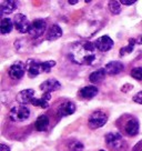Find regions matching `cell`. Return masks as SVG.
<instances>
[{
	"mask_svg": "<svg viewBox=\"0 0 142 151\" xmlns=\"http://www.w3.org/2000/svg\"><path fill=\"white\" fill-rule=\"evenodd\" d=\"M68 55L71 61L77 65L89 66L97 59V48L95 42L91 41H76L70 46Z\"/></svg>",
	"mask_w": 142,
	"mask_h": 151,
	"instance_id": "6da1fadb",
	"label": "cell"
},
{
	"mask_svg": "<svg viewBox=\"0 0 142 151\" xmlns=\"http://www.w3.org/2000/svg\"><path fill=\"white\" fill-rule=\"evenodd\" d=\"M115 127L118 128L121 134H124L127 137H136L139 133L140 124L136 116L130 113H124L117 119Z\"/></svg>",
	"mask_w": 142,
	"mask_h": 151,
	"instance_id": "7a4b0ae2",
	"label": "cell"
},
{
	"mask_svg": "<svg viewBox=\"0 0 142 151\" xmlns=\"http://www.w3.org/2000/svg\"><path fill=\"white\" fill-rule=\"evenodd\" d=\"M56 66V61L49 60V61H38L36 59H29L26 63L27 72L28 75L32 78L36 76L43 73V72H49L53 67Z\"/></svg>",
	"mask_w": 142,
	"mask_h": 151,
	"instance_id": "3957f363",
	"label": "cell"
},
{
	"mask_svg": "<svg viewBox=\"0 0 142 151\" xmlns=\"http://www.w3.org/2000/svg\"><path fill=\"white\" fill-rule=\"evenodd\" d=\"M104 141L110 151H127L128 142L119 132H109L104 136Z\"/></svg>",
	"mask_w": 142,
	"mask_h": 151,
	"instance_id": "277c9868",
	"label": "cell"
},
{
	"mask_svg": "<svg viewBox=\"0 0 142 151\" xmlns=\"http://www.w3.org/2000/svg\"><path fill=\"white\" fill-rule=\"evenodd\" d=\"M109 118V114L105 110L99 109V110H95L89 116L88 119V124L91 129H98V128L103 127L104 124L108 121Z\"/></svg>",
	"mask_w": 142,
	"mask_h": 151,
	"instance_id": "5b68a950",
	"label": "cell"
},
{
	"mask_svg": "<svg viewBox=\"0 0 142 151\" xmlns=\"http://www.w3.org/2000/svg\"><path fill=\"white\" fill-rule=\"evenodd\" d=\"M31 111L30 109L24 104H18L11 108L9 112L10 119L14 122H24L30 118Z\"/></svg>",
	"mask_w": 142,
	"mask_h": 151,
	"instance_id": "8992f818",
	"label": "cell"
},
{
	"mask_svg": "<svg viewBox=\"0 0 142 151\" xmlns=\"http://www.w3.org/2000/svg\"><path fill=\"white\" fill-rule=\"evenodd\" d=\"M47 30V22L43 19H34L29 30V35L32 38H39L41 37L43 33Z\"/></svg>",
	"mask_w": 142,
	"mask_h": 151,
	"instance_id": "52a82bcc",
	"label": "cell"
},
{
	"mask_svg": "<svg viewBox=\"0 0 142 151\" xmlns=\"http://www.w3.org/2000/svg\"><path fill=\"white\" fill-rule=\"evenodd\" d=\"M76 104L71 100H65L61 104L58 106L57 108V114L59 118H65L68 116H71L76 112Z\"/></svg>",
	"mask_w": 142,
	"mask_h": 151,
	"instance_id": "ba28073f",
	"label": "cell"
},
{
	"mask_svg": "<svg viewBox=\"0 0 142 151\" xmlns=\"http://www.w3.org/2000/svg\"><path fill=\"white\" fill-rule=\"evenodd\" d=\"M14 28L17 29V31L20 33H29L31 22L28 20V18L24 14H18L14 16Z\"/></svg>",
	"mask_w": 142,
	"mask_h": 151,
	"instance_id": "9c48e42d",
	"label": "cell"
},
{
	"mask_svg": "<svg viewBox=\"0 0 142 151\" xmlns=\"http://www.w3.org/2000/svg\"><path fill=\"white\" fill-rule=\"evenodd\" d=\"M26 70H27L26 65L22 63L21 61H18V62H14V65H11V66L9 67V69H8V75H9V77L11 79H14V80H19V79H21L24 76Z\"/></svg>",
	"mask_w": 142,
	"mask_h": 151,
	"instance_id": "30bf717a",
	"label": "cell"
},
{
	"mask_svg": "<svg viewBox=\"0 0 142 151\" xmlns=\"http://www.w3.org/2000/svg\"><path fill=\"white\" fill-rule=\"evenodd\" d=\"M95 45L97 50L101 52H107L113 47V40L109 36H101L95 41Z\"/></svg>",
	"mask_w": 142,
	"mask_h": 151,
	"instance_id": "8fae6325",
	"label": "cell"
},
{
	"mask_svg": "<svg viewBox=\"0 0 142 151\" xmlns=\"http://www.w3.org/2000/svg\"><path fill=\"white\" fill-rule=\"evenodd\" d=\"M34 94H36V92L33 89H24L18 92L16 99L18 101V104L26 106L27 104H31V101L34 99Z\"/></svg>",
	"mask_w": 142,
	"mask_h": 151,
	"instance_id": "7c38bea8",
	"label": "cell"
},
{
	"mask_svg": "<svg viewBox=\"0 0 142 151\" xmlns=\"http://www.w3.org/2000/svg\"><path fill=\"white\" fill-rule=\"evenodd\" d=\"M61 89V83L57 80V79H47L46 81H43L42 83L40 85V90H42L43 92H49L51 93L53 91H57V90Z\"/></svg>",
	"mask_w": 142,
	"mask_h": 151,
	"instance_id": "4fadbf2b",
	"label": "cell"
},
{
	"mask_svg": "<svg viewBox=\"0 0 142 151\" xmlns=\"http://www.w3.org/2000/svg\"><path fill=\"white\" fill-rule=\"evenodd\" d=\"M98 92H99L98 87H95V86H85L82 89L79 90V97L82 98V99L89 100L95 98V96L98 94Z\"/></svg>",
	"mask_w": 142,
	"mask_h": 151,
	"instance_id": "5bb4252c",
	"label": "cell"
},
{
	"mask_svg": "<svg viewBox=\"0 0 142 151\" xmlns=\"http://www.w3.org/2000/svg\"><path fill=\"white\" fill-rule=\"evenodd\" d=\"M107 75H119L120 72H122L124 69V65L120 61H110L107 63V66L104 67Z\"/></svg>",
	"mask_w": 142,
	"mask_h": 151,
	"instance_id": "9a60e30c",
	"label": "cell"
},
{
	"mask_svg": "<svg viewBox=\"0 0 142 151\" xmlns=\"http://www.w3.org/2000/svg\"><path fill=\"white\" fill-rule=\"evenodd\" d=\"M63 35L62 29L58 26V24H51L50 28L48 29L47 35H46V39L48 41H53V40H57Z\"/></svg>",
	"mask_w": 142,
	"mask_h": 151,
	"instance_id": "2e32d148",
	"label": "cell"
},
{
	"mask_svg": "<svg viewBox=\"0 0 142 151\" xmlns=\"http://www.w3.org/2000/svg\"><path fill=\"white\" fill-rule=\"evenodd\" d=\"M49 122L50 120L47 114H40L34 122V128L37 131H46L49 127Z\"/></svg>",
	"mask_w": 142,
	"mask_h": 151,
	"instance_id": "e0dca14e",
	"label": "cell"
},
{
	"mask_svg": "<svg viewBox=\"0 0 142 151\" xmlns=\"http://www.w3.org/2000/svg\"><path fill=\"white\" fill-rule=\"evenodd\" d=\"M51 99V93H49V92H46V93L42 94V97L40 98V99H37V98H34V99L31 101V104L34 106V107H40V108L42 109H47L49 108V100Z\"/></svg>",
	"mask_w": 142,
	"mask_h": 151,
	"instance_id": "ac0fdd59",
	"label": "cell"
},
{
	"mask_svg": "<svg viewBox=\"0 0 142 151\" xmlns=\"http://www.w3.org/2000/svg\"><path fill=\"white\" fill-rule=\"evenodd\" d=\"M19 2L14 0H7L1 4V14H9L14 12V10L18 8Z\"/></svg>",
	"mask_w": 142,
	"mask_h": 151,
	"instance_id": "d6986e66",
	"label": "cell"
},
{
	"mask_svg": "<svg viewBox=\"0 0 142 151\" xmlns=\"http://www.w3.org/2000/svg\"><path fill=\"white\" fill-rule=\"evenodd\" d=\"M105 76H107L105 69H104V68H100L98 70L93 71V72L89 76V80H90L91 83H100L101 81L104 80Z\"/></svg>",
	"mask_w": 142,
	"mask_h": 151,
	"instance_id": "ffe728a7",
	"label": "cell"
},
{
	"mask_svg": "<svg viewBox=\"0 0 142 151\" xmlns=\"http://www.w3.org/2000/svg\"><path fill=\"white\" fill-rule=\"evenodd\" d=\"M65 146H66L67 150L68 151H83L85 146L83 143L77 139H69L65 142Z\"/></svg>",
	"mask_w": 142,
	"mask_h": 151,
	"instance_id": "44dd1931",
	"label": "cell"
},
{
	"mask_svg": "<svg viewBox=\"0 0 142 151\" xmlns=\"http://www.w3.org/2000/svg\"><path fill=\"white\" fill-rule=\"evenodd\" d=\"M14 22L10 18H2L1 20V24H0V31L2 35H7V33H10L11 30L14 28Z\"/></svg>",
	"mask_w": 142,
	"mask_h": 151,
	"instance_id": "7402d4cb",
	"label": "cell"
},
{
	"mask_svg": "<svg viewBox=\"0 0 142 151\" xmlns=\"http://www.w3.org/2000/svg\"><path fill=\"white\" fill-rule=\"evenodd\" d=\"M137 43V40L136 39H129V43L127 47H123L120 49V57L127 56L129 53H131L133 51V48H134V45Z\"/></svg>",
	"mask_w": 142,
	"mask_h": 151,
	"instance_id": "603a6c76",
	"label": "cell"
},
{
	"mask_svg": "<svg viewBox=\"0 0 142 151\" xmlns=\"http://www.w3.org/2000/svg\"><path fill=\"white\" fill-rule=\"evenodd\" d=\"M121 2L119 1H109V10L112 14H119L121 12Z\"/></svg>",
	"mask_w": 142,
	"mask_h": 151,
	"instance_id": "cb8c5ba5",
	"label": "cell"
},
{
	"mask_svg": "<svg viewBox=\"0 0 142 151\" xmlns=\"http://www.w3.org/2000/svg\"><path fill=\"white\" fill-rule=\"evenodd\" d=\"M131 77L138 81H142V67H136L131 70Z\"/></svg>",
	"mask_w": 142,
	"mask_h": 151,
	"instance_id": "d4e9b609",
	"label": "cell"
},
{
	"mask_svg": "<svg viewBox=\"0 0 142 151\" xmlns=\"http://www.w3.org/2000/svg\"><path fill=\"white\" fill-rule=\"evenodd\" d=\"M132 100L136 102V104H142V91H139L137 94H134L133 96Z\"/></svg>",
	"mask_w": 142,
	"mask_h": 151,
	"instance_id": "484cf974",
	"label": "cell"
},
{
	"mask_svg": "<svg viewBox=\"0 0 142 151\" xmlns=\"http://www.w3.org/2000/svg\"><path fill=\"white\" fill-rule=\"evenodd\" d=\"M132 151H142V140L136 143V146L132 148Z\"/></svg>",
	"mask_w": 142,
	"mask_h": 151,
	"instance_id": "4316f807",
	"label": "cell"
},
{
	"mask_svg": "<svg viewBox=\"0 0 142 151\" xmlns=\"http://www.w3.org/2000/svg\"><path fill=\"white\" fill-rule=\"evenodd\" d=\"M122 5H126V6H130V5H133L134 2H136V0H130V1H128V0H122V1H120Z\"/></svg>",
	"mask_w": 142,
	"mask_h": 151,
	"instance_id": "83f0119b",
	"label": "cell"
},
{
	"mask_svg": "<svg viewBox=\"0 0 142 151\" xmlns=\"http://www.w3.org/2000/svg\"><path fill=\"white\" fill-rule=\"evenodd\" d=\"M0 149H1V151H10L9 147L4 145V143H1V145H0Z\"/></svg>",
	"mask_w": 142,
	"mask_h": 151,
	"instance_id": "f1b7e54d",
	"label": "cell"
},
{
	"mask_svg": "<svg viewBox=\"0 0 142 151\" xmlns=\"http://www.w3.org/2000/svg\"><path fill=\"white\" fill-rule=\"evenodd\" d=\"M68 2H69L70 5H76V4H78L79 1H78V0H69Z\"/></svg>",
	"mask_w": 142,
	"mask_h": 151,
	"instance_id": "f546056e",
	"label": "cell"
},
{
	"mask_svg": "<svg viewBox=\"0 0 142 151\" xmlns=\"http://www.w3.org/2000/svg\"><path fill=\"white\" fill-rule=\"evenodd\" d=\"M136 40H137V43H139V45H142V35L138 38V39H136Z\"/></svg>",
	"mask_w": 142,
	"mask_h": 151,
	"instance_id": "4dcf8cb0",
	"label": "cell"
},
{
	"mask_svg": "<svg viewBox=\"0 0 142 151\" xmlns=\"http://www.w3.org/2000/svg\"><path fill=\"white\" fill-rule=\"evenodd\" d=\"M100 151H104V150H100Z\"/></svg>",
	"mask_w": 142,
	"mask_h": 151,
	"instance_id": "1f68e13d",
	"label": "cell"
}]
</instances>
